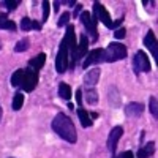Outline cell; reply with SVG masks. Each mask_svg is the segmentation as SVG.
I'll use <instances>...</instances> for the list:
<instances>
[{
	"label": "cell",
	"mask_w": 158,
	"mask_h": 158,
	"mask_svg": "<svg viewBox=\"0 0 158 158\" xmlns=\"http://www.w3.org/2000/svg\"><path fill=\"white\" fill-rule=\"evenodd\" d=\"M22 74H24V68H19V70H16L15 73L11 74V79H10V84H11V87H15V89H19V87H21Z\"/></svg>",
	"instance_id": "ffe728a7"
},
{
	"label": "cell",
	"mask_w": 158,
	"mask_h": 158,
	"mask_svg": "<svg viewBox=\"0 0 158 158\" xmlns=\"http://www.w3.org/2000/svg\"><path fill=\"white\" fill-rule=\"evenodd\" d=\"M51 127H52L54 133L59 138H62L63 141H67L70 144H76V141H77V131H76L74 122L71 120L67 114L59 112L54 117V120H52Z\"/></svg>",
	"instance_id": "6da1fadb"
},
{
	"label": "cell",
	"mask_w": 158,
	"mask_h": 158,
	"mask_svg": "<svg viewBox=\"0 0 158 158\" xmlns=\"http://www.w3.org/2000/svg\"><path fill=\"white\" fill-rule=\"evenodd\" d=\"M81 11H82V5L81 3H76V6H74V13H73V16H74V19L81 15Z\"/></svg>",
	"instance_id": "1f68e13d"
},
{
	"label": "cell",
	"mask_w": 158,
	"mask_h": 158,
	"mask_svg": "<svg viewBox=\"0 0 158 158\" xmlns=\"http://www.w3.org/2000/svg\"><path fill=\"white\" fill-rule=\"evenodd\" d=\"M144 112V106L141 103H128L125 106V115L130 117V118H136V117H141Z\"/></svg>",
	"instance_id": "4fadbf2b"
},
{
	"label": "cell",
	"mask_w": 158,
	"mask_h": 158,
	"mask_svg": "<svg viewBox=\"0 0 158 158\" xmlns=\"http://www.w3.org/2000/svg\"><path fill=\"white\" fill-rule=\"evenodd\" d=\"M24 104V94L22 92H16L15 97H13V101H11V109L13 111H19Z\"/></svg>",
	"instance_id": "44dd1931"
},
{
	"label": "cell",
	"mask_w": 158,
	"mask_h": 158,
	"mask_svg": "<svg viewBox=\"0 0 158 158\" xmlns=\"http://www.w3.org/2000/svg\"><path fill=\"white\" fill-rule=\"evenodd\" d=\"M70 13L68 11H63V15H60L59 18V22H57V27H63V25H68V21H70Z\"/></svg>",
	"instance_id": "4316f807"
},
{
	"label": "cell",
	"mask_w": 158,
	"mask_h": 158,
	"mask_svg": "<svg viewBox=\"0 0 158 158\" xmlns=\"http://www.w3.org/2000/svg\"><path fill=\"white\" fill-rule=\"evenodd\" d=\"M85 101L89 104H97L98 103V92L94 89H85Z\"/></svg>",
	"instance_id": "7402d4cb"
},
{
	"label": "cell",
	"mask_w": 158,
	"mask_h": 158,
	"mask_svg": "<svg viewBox=\"0 0 158 158\" xmlns=\"http://www.w3.org/2000/svg\"><path fill=\"white\" fill-rule=\"evenodd\" d=\"M2 115H3V111H2V104H0V122H2Z\"/></svg>",
	"instance_id": "e575fe53"
},
{
	"label": "cell",
	"mask_w": 158,
	"mask_h": 158,
	"mask_svg": "<svg viewBox=\"0 0 158 158\" xmlns=\"http://www.w3.org/2000/svg\"><path fill=\"white\" fill-rule=\"evenodd\" d=\"M92 16L97 19V22L104 24V27H108L111 30L118 29V25L123 22V18H118L117 21H112L111 16H109V13H108V10L104 8V5L100 3V2H95L94 3V13H92Z\"/></svg>",
	"instance_id": "7a4b0ae2"
},
{
	"label": "cell",
	"mask_w": 158,
	"mask_h": 158,
	"mask_svg": "<svg viewBox=\"0 0 158 158\" xmlns=\"http://www.w3.org/2000/svg\"><path fill=\"white\" fill-rule=\"evenodd\" d=\"M60 5H62V2H54V11H59Z\"/></svg>",
	"instance_id": "d6a6232c"
},
{
	"label": "cell",
	"mask_w": 158,
	"mask_h": 158,
	"mask_svg": "<svg viewBox=\"0 0 158 158\" xmlns=\"http://www.w3.org/2000/svg\"><path fill=\"white\" fill-rule=\"evenodd\" d=\"M144 44H146V48L152 52V56L153 59L158 57V46H156V36L152 30H149L146 33V36H144Z\"/></svg>",
	"instance_id": "7c38bea8"
},
{
	"label": "cell",
	"mask_w": 158,
	"mask_h": 158,
	"mask_svg": "<svg viewBox=\"0 0 158 158\" xmlns=\"http://www.w3.org/2000/svg\"><path fill=\"white\" fill-rule=\"evenodd\" d=\"M85 60L82 62V68L87 70L89 67H92V65H97V63H101L104 62V49H100V48H95V49H92L89 51L85 57Z\"/></svg>",
	"instance_id": "9c48e42d"
},
{
	"label": "cell",
	"mask_w": 158,
	"mask_h": 158,
	"mask_svg": "<svg viewBox=\"0 0 158 158\" xmlns=\"http://www.w3.org/2000/svg\"><path fill=\"white\" fill-rule=\"evenodd\" d=\"M5 19H8V18H6V15H0V22L5 21Z\"/></svg>",
	"instance_id": "836d02e7"
},
{
	"label": "cell",
	"mask_w": 158,
	"mask_h": 158,
	"mask_svg": "<svg viewBox=\"0 0 158 158\" xmlns=\"http://www.w3.org/2000/svg\"><path fill=\"white\" fill-rule=\"evenodd\" d=\"M81 22H82V25H84V29H85V32L90 35V38H92V41L94 43H97V40H98V29H97V19L92 16V13H89V11H84V13H81Z\"/></svg>",
	"instance_id": "5b68a950"
},
{
	"label": "cell",
	"mask_w": 158,
	"mask_h": 158,
	"mask_svg": "<svg viewBox=\"0 0 158 158\" xmlns=\"http://www.w3.org/2000/svg\"><path fill=\"white\" fill-rule=\"evenodd\" d=\"M153 153H155V142H147L142 147H139L136 158H152Z\"/></svg>",
	"instance_id": "2e32d148"
},
{
	"label": "cell",
	"mask_w": 158,
	"mask_h": 158,
	"mask_svg": "<svg viewBox=\"0 0 158 158\" xmlns=\"http://www.w3.org/2000/svg\"><path fill=\"white\" fill-rule=\"evenodd\" d=\"M156 97H150V100H149V111H150V114L153 115V118H156L158 117V108H156Z\"/></svg>",
	"instance_id": "d4e9b609"
},
{
	"label": "cell",
	"mask_w": 158,
	"mask_h": 158,
	"mask_svg": "<svg viewBox=\"0 0 158 158\" xmlns=\"http://www.w3.org/2000/svg\"><path fill=\"white\" fill-rule=\"evenodd\" d=\"M87 48H89V38H87L85 33H82L81 36H79V44H77V48H76V51H74V56L70 59V65H68V67H70L71 70H74L76 65L81 62V59L85 57Z\"/></svg>",
	"instance_id": "8992f818"
},
{
	"label": "cell",
	"mask_w": 158,
	"mask_h": 158,
	"mask_svg": "<svg viewBox=\"0 0 158 158\" xmlns=\"http://www.w3.org/2000/svg\"><path fill=\"white\" fill-rule=\"evenodd\" d=\"M0 29L2 30H10V32H16V24L15 21H11V19H5L0 22Z\"/></svg>",
	"instance_id": "cb8c5ba5"
},
{
	"label": "cell",
	"mask_w": 158,
	"mask_h": 158,
	"mask_svg": "<svg viewBox=\"0 0 158 158\" xmlns=\"http://www.w3.org/2000/svg\"><path fill=\"white\" fill-rule=\"evenodd\" d=\"M77 117H79V120H81V125L84 128H90L92 125H94V122H92V117L89 114V111H85L84 108H77Z\"/></svg>",
	"instance_id": "e0dca14e"
},
{
	"label": "cell",
	"mask_w": 158,
	"mask_h": 158,
	"mask_svg": "<svg viewBox=\"0 0 158 158\" xmlns=\"http://www.w3.org/2000/svg\"><path fill=\"white\" fill-rule=\"evenodd\" d=\"M68 65H70V51H68V46L65 43V40L60 41V46H59V52H57V57H56V70L57 73H65L68 70Z\"/></svg>",
	"instance_id": "277c9868"
},
{
	"label": "cell",
	"mask_w": 158,
	"mask_h": 158,
	"mask_svg": "<svg viewBox=\"0 0 158 158\" xmlns=\"http://www.w3.org/2000/svg\"><path fill=\"white\" fill-rule=\"evenodd\" d=\"M112 158H135V153L131 152V150H125V152H122L118 156H112Z\"/></svg>",
	"instance_id": "4dcf8cb0"
},
{
	"label": "cell",
	"mask_w": 158,
	"mask_h": 158,
	"mask_svg": "<svg viewBox=\"0 0 158 158\" xmlns=\"http://www.w3.org/2000/svg\"><path fill=\"white\" fill-rule=\"evenodd\" d=\"M48 18H49V2L44 0L43 2V22H46Z\"/></svg>",
	"instance_id": "83f0119b"
},
{
	"label": "cell",
	"mask_w": 158,
	"mask_h": 158,
	"mask_svg": "<svg viewBox=\"0 0 158 158\" xmlns=\"http://www.w3.org/2000/svg\"><path fill=\"white\" fill-rule=\"evenodd\" d=\"M29 48H30L29 38H22V40H19V41L16 43V46H15V52H25Z\"/></svg>",
	"instance_id": "603a6c76"
},
{
	"label": "cell",
	"mask_w": 158,
	"mask_h": 158,
	"mask_svg": "<svg viewBox=\"0 0 158 158\" xmlns=\"http://www.w3.org/2000/svg\"><path fill=\"white\" fill-rule=\"evenodd\" d=\"M100 74H101V70L100 68H92L89 70L85 74H84V85L85 89H94L100 79Z\"/></svg>",
	"instance_id": "8fae6325"
},
{
	"label": "cell",
	"mask_w": 158,
	"mask_h": 158,
	"mask_svg": "<svg viewBox=\"0 0 158 158\" xmlns=\"http://www.w3.org/2000/svg\"><path fill=\"white\" fill-rule=\"evenodd\" d=\"M19 3H21L19 0H15V2H11V0H3V2H0V5L5 6V8H6V11H15V10L18 8V5H19Z\"/></svg>",
	"instance_id": "484cf974"
},
{
	"label": "cell",
	"mask_w": 158,
	"mask_h": 158,
	"mask_svg": "<svg viewBox=\"0 0 158 158\" xmlns=\"http://www.w3.org/2000/svg\"><path fill=\"white\" fill-rule=\"evenodd\" d=\"M133 68H135L136 74H139V73H149L152 70L150 60H149L147 54L144 51H138L135 54V57H133Z\"/></svg>",
	"instance_id": "52a82bcc"
},
{
	"label": "cell",
	"mask_w": 158,
	"mask_h": 158,
	"mask_svg": "<svg viewBox=\"0 0 158 158\" xmlns=\"http://www.w3.org/2000/svg\"><path fill=\"white\" fill-rule=\"evenodd\" d=\"M21 30L22 32H29V30H41V22H38V21H33L27 16H24L21 19Z\"/></svg>",
	"instance_id": "5bb4252c"
},
{
	"label": "cell",
	"mask_w": 158,
	"mask_h": 158,
	"mask_svg": "<svg viewBox=\"0 0 158 158\" xmlns=\"http://www.w3.org/2000/svg\"><path fill=\"white\" fill-rule=\"evenodd\" d=\"M128 54L127 46L122 43H111L106 49H104V62H118V60H123Z\"/></svg>",
	"instance_id": "3957f363"
},
{
	"label": "cell",
	"mask_w": 158,
	"mask_h": 158,
	"mask_svg": "<svg viewBox=\"0 0 158 158\" xmlns=\"http://www.w3.org/2000/svg\"><path fill=\"white\" fill-rule=\"evenodd\" d=\"M68 109H70V111H74V106H73V104H71V103L68 104Z\"/></svg>",
	"instance_id": "d590c367"
},
{
	"label": "cell",
	"mask_w": 158,
	"mask_h": 158,
	"mask_svg": "<svg viewBox=\"0 0 158 158\" xmlns=\"http://www.w3.org/2000/svg\"><path fill=\"white\" fill-rule=\"evenodd\" d=\"M38 84V71L32 70V68H24V74H22V81H21V90L24 92H32L35 90Z\"/></svg>",
	"instance_id": "ba28073f"
},
{
	"label": "cell",
	"mask_w": 158,
	"mask_h": 158,
	"mask_svg": "<svg viewBox=\"0 0 158 158\" xmlns=\"http://www.w3.org/2000/svg\"><path fill=\"white\" fill-rule=\"evenodd\" d=\"M122 135H123V128H122L120 125L114 127V128L109 131L106 146H108V150L112 153V156H114V153H115V150H117V144H118V141H120Z\"/></svg>",
	"instance_id": "30bf717a"
},
{
	"label": "cell",
	"mask_w": 158,
	"mask_h": 158,
	"mask_svg": "<svg viewBox=\"0 0 158 158\" xmlns=\"http://www.w3.org/2000/svg\"><path fill=\"white\" fill-rule=\"evenodd\" d=\"M76 101H77V108H82V89L76 90Z\"/></svg>",
	"instance_id": "f546056e"
},
{
	"label": "cell",
	"mask_w": 158,
	"mask_h": 158,
	"mask_svg": "<svg viewBox=\"0 0 158 158\" xmlns=\"http://www.w3.org/2000/svg\"><path fill=\"white\" fill-rule=\"evenodd\" d=\"M108 100H109V104L114 108H118L120 106V95H118V92L115 87H111L109 89V95H108Z\"/></svg>",
	"instance_id": "d6986e66"
},
{
	"label": "cell",
	"mask_w": 158,
	"mask_h": 158,
	"mask_svg": "<svg viewBox=\"0 0 158 158\" xmlns=\"http://www.w3.org/2000/svg\"><path fill=\"white\" fill-rule=\"evenodd\" d=\"M0 49H2V41H0Z\"/></svg>",
	"instance_id": "8d00e7d4"
},
{
	"label": "cell",
	"mask_w": 158,
	"mask_h": 158,
	"mask_svg": "<svg viewBox=\"0 0 158 158\" xmlns=\"http://www.w3.org/2000/svg\"><path fill=\"white\" fill-rule=\"evenodd\" d=\"M59 97H60L62 100H65V101H70L71 97H73V90H71V87H70L68 84L62 82V84L59 85Z\"/></svg>",
	"instance_id": "ac0fdd59"
},
{
	"label": "cell",
	"mask_w": 158,
	"mask_h": 158,
	"mask_svg": "<svg viewBox=\"0 0 158 158\" xmlns=\"http://www.w3.org/2000/svg\"><path fill=\"white\" fill-rule=\"evenodd\" d=\"M44 63H46V54L44 52H40L38 56H35L29 60V68H32L35 71H40L44 67Z\"/></svg>",
	"instance_id": "9a60e30c"
},
{
	"label": "cell",
	"mask_w": 158,
	"mask_h": 158,
	"mask_svg": "<svg viewBox=\"0 0 158 158\" xmlns=\"http://www.w3.org/2000/svg\"><path fill=\"white\" fill-rule=\"evenodd\" d=\"M125 35H127V30H125V29H122V27H118V29H115V30H114V36H115L117 40L125 38Z\"/></svg>",
	"instance_id": "f1b7e54d"
}]
</instances>
